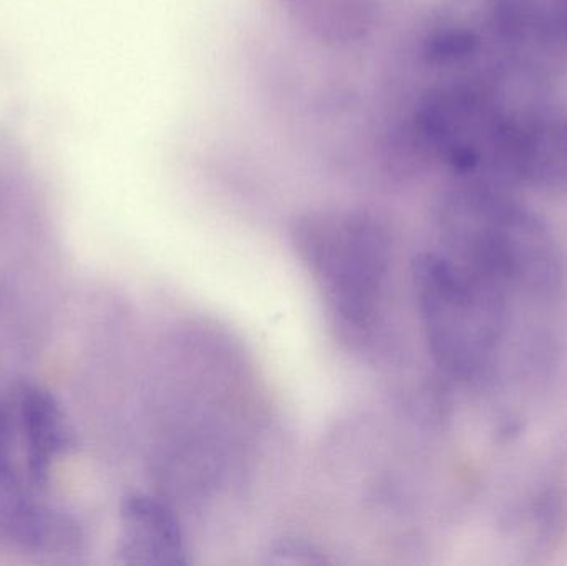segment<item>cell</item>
<instances>
[{"instance_id": "1", "label": "cell", "mask_w": 567, "mask_h": 566, "mask_svg": "<svg viewBox=\"0 0 567 566\" xmlns=\"http://www.w3.org/2000/svg\"><path fill=\"white\" fill-rule=\"evenodd\" d=\"M553 76H450L420 106L423 145L462 179L567 193V100Z\"/></svg>"}, {"instance_id": "2", "label": "cell", "mask_w": 567, "mask_h": 566, "mask_svg": "<svg viewBox=\"0 0 567 566\" xmlns=\"http://www.w3.org/2000/svg\"><path fill=\"white\" fill-rule=\"evenodd\" d=\"M442 251L506 295L533 301L567 298V253L555 229L503 186L462 179L443 196Z\"/></svg>"}, {"instance_id": "3", "label": "cell", "mask_w": 567, "mask_h": 566, "mask_svg": "<svg viewBox=\"0 0 567 566\" xmlns=\"http://www.w3.org/2000/svg\"><path fill=\"white\" fill-rule=\"evenodd\" d=\"M423 56L450 76L558 73L567 63V0H440Z\"/></svg>"}, {"instance_id": "4", "label": "cell", "mask_w": 567, "mask_h": 566, "mask_svg": "<svg viewBox=\"0 0 567 566\" xmlns=\"http://www.w3.org/2000/svg\"><path fill=\"white\" fill-rule=\"evenodd\" d=\"M413 281L435 364L462 384L488 382L502 362L512 298L442 249L416 259Z\"/></svg>"}, {"instance_id": "5", "label": "cell", "mask_w": 567, "mask_h": 566, "mask_svg": "<svg viewBox=\"0 0 567 566\" xmlns=\"http://www.w3.org/2000/svg\"><path fill=\"white\" fill-rule=\"evenodd\" d=\"M292 239L339 335L369 339L389 288L392 243L385 226L367 213L326 209L300 216Z\"/></svg>"}, {"instance_id": "6", "label": "cell", "mask_w": 567, "mask_h": 566, "mask_svg": "<svg viewBox=\"0 0 567 566\" xmlns=\"http://www.w3.org/2000/svg\"><path fill=\"white\" fill-rule=\"evenodd\" d=\"M0 411V544L29 552H47L65 545L72 534L65 518L47 507L29 474L13 461L16 429Z\"/></svg>"}, {"instance_id": "7", "label": "cell", "mask_w": 567, "mask_h": 566, "mask_svg": "<svg viewBox=\"0 0 567 566\" xmlns=\"http://www.w3.org/2000/svg\"><path fill=\"white\" fill-rule=\"evenodd\" d=\"M118 557L126 565L186 564L185 538L173 512L148 495L126 497L120 511Z\"/></svg>"}, {"instance_id": "8", "label": "cell", "mask_w": 567, "mask_h": 566, "mask_svg": "<svg viewBox=\"0 0 567 566\" xmlns=\"http://www.w3.org/2000/svg\"><path fill=\"white\" fill-rule=\"evenodd\" d=\"M16 421L27 474L40 491H45L53 465L72 447L70 422L55 398L35 385L20 389Z\"/></svg>"}]
</instances>
